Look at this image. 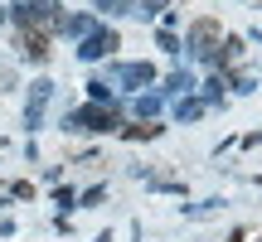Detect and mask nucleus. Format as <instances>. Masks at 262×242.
I'll return each mask as SVG.
<instances>
[{"mask_svg": "<svg viewBox=\"0 0 262 242\" xmlns=\"http://www.w3.org/2000/svg\"><path fill=\"white\" fill-rule=\"evenodd\" d=\"M10 19L25 29H54L58 25V5L54 0H15L10 5Z\"/></svg>", "mask_w": 262, "mask_h": 242, "instance_id": "nucleus-1", "label": "nucleus"}, {"mask_svg": "<svg viewBox=\"0 0 262 242\" xmlns=\"http://www.w3.org/2000/svg\"><path fill=\"white\" fill-rule=\"evenodd\" d=\"M63 131H117V112L107 102H88L63 116Z\"/></svg>", "mask_w": 262, "mask_h": 242, "instance_id": "nucleus-2", "label": "nucleus"}, {"mask_svg": "<svg viewBox=\"0 0 262 242\" xmlns=\"http://www.w3.org/2000/svg\"><path fill=\"white\" fill-rule=\"evenodd\" d=\"M219 44H224V29H219V19H194V25H189V34H185V49H189L194 58H214Z\"/></svg>", "mask_w": 262, "mask_h": 242, "instance_id": "nucleus-3", "label": "nucleus"}, {"mask_svg": "<svg viewBox=\"0 0 262 242\" xmlns=\"http://www.w3.org/2000/svg\"><path fill=\"white\" fill-rule=\"evenodd\" d=\"M49 97H54V83H49V78L29 83V102H25V126H29V131L44 126V107H49Z\"/></svg>", "mask_w": 262, "mask_h": 242, "instance_id": "nucleus-4", "label": "nucleus"}, {"mask_svg": "<svg viewBox=\"0 0 262 242\" xmlns=\"http://www.w3.org/2000/svg\"><path fill=\"white\" fill-rule=\"evenodd\" d=\"M107 78H112L117 87H150V83H156V68H150V63H112Z\"/></svg>", "mask_w": 262, "mask_h": 242, "instance_id": "nucleus-5", "label": "nucleus"}, {"mask_svg": "<svg viewBox=\"0 0 262 242\" xmlns=\"http://www.w3.org/2000/svg\"><path fill=\"white\" fill-rule=\"evenodd\" d=\"M112 49H122V39H117V29H93V34L83 39V49H78V58H88V63H97V58H107Z\"/></svg>", "mask_w": 262, "mask_h": 242, "instance_id": "nucleus-6", "label": "nucleus"}, {"mask_svg": "<svg viewBox=\"0 0 262 242\" xmlns=\"http://www.w3.org/2000/svg\"><path fill=\"white\" fill-rule=\"evenodd\" d=\"M19 58H29V63H44V58H49V34H44V29H25Z\"/></svg>", "mask_w": 262, "mask_h": 242, "instance_id": "nucleus-7", "label": "nucleus"}, {"mask_svg": "<svg viewBox=\"0 0 262 242\" xmlns=\"http://www.w3.org/2000/svg\"><path fill=\"white\" fill-rule=\"evenodd\" d=\"M58 34H73V39H88V34H93V19H88V15H58Z\"/></svg>", "mask_w": 262, "mask_h": 242, "instance_id": "nucleus-8", "label": "nucleus"}, {"mask_svg": "<svg viewBox=\"0 0 262 242\" xmlns=\"http://www.w3.org/2000/svg\"><path fill=\"white\" fill-rule=\"evenodd\" d=\"M238 58H243V39H238V34H228L224 44H219V54H214V63H219V68H233Z\"/></svg>", "mask_w": 262, "mask_h": 242, "instance_id": "nucleus-9", "label": "nucleus"}, {"mask_svg": "<svg viewBox=\"0 0 262 242\" xmlns=\"http://www.w3.org/2000/svg\"><path fill=\"white\" fill-rule=\"evenodd\" d=\"M175 116L180 121H199V116H204V97H180V102H175Z\"/></svg>", "mask_w": 262, "mask_h": 242, "instance_id": "nucleus-10", "label": "nucleus"}, {"mask_svg": "<svg viewBox=\"0 0 262 242\" xmlns=\"http://www.w3.org/2000/svg\"><path fill=\"white\" fill-rule=\"evenodd\" d=\"M189 87H194V78H189L185 68H175V73L165 78V92H180V97H189Z\"/></svg>", "mask_w": 262, "mask_h": 242, "instance_id": "nucleus-11", "label": "nucleus"}, {"mask_svg": "<svg viewBox=\"0 0 262 242\" xmlns=\"http://www.w3.org/2000/svg\"><path fill=\"white\" fill-rule=\"evenodd\" d=\"M93 5L107 15H136V0H93Z\"/></svg>", "mask_w": 262, "mask_h": 242, "instance_id": "nucleus-12", "label": "nucleus"}, {"mask_svg": "<svg viewBox=\"0 0 262 242\" xmlns=\"http://www.w3.org/2000/svg\"><path fill=\"white\" fill-rule=\"evenodd\" d=\"M224 87H228V78H224V73L209 78V83H204V107H209V102H224Z\"/></svg>", "mask_w": 262, "mask_h": 242, "instance_id": "nucleus-13", "label": "nucleus"}, {"mask_svg": "<svg viewBox=\"0 0 262 242\" xmlns=\"http://www.w3.org/2000/svg\"><path fill=\"white\" fill-rule=\"evenodd\" d=\"M88 92H93V102H107V107H112V87H107L102 78H97V83H88Z\"/></svg>", "mask_w": 262, "mask_h": 242, "instance_id": "nucleus-14", "label": "nucleus"}, {"mask_svg": "<svg viewBox=\"0 0 262 242\" xmlns=\"http://www.w3.org/2000/svg\"><path fill=\"white\" fill-rule=\"evenodd\" d=\"M233 92H257V78L253 73H233Z\"/></svg>", "mask_w": 262, "mask_h": 242, "instance_id": "nucleus-15", "label": "nucleus"}, {"mask_svg": "<svg viewBox=\"0 0 262 242\" xmlns=\"http://www.w3.org/2000/svg\"><path fill=\"white\" fill-rule=\"evenodd\" d=\"M156 44H160V49H165V54H180V39H175V34H170V29H160V34H156Z\"/></svg>", "mask_w": 262, "mask_h": 242, "instance_id": "nucleus-16", "label": "nucleus"}, {"mask_svg": "<svg viewBox=\"0 0 262 242\" xmlns=\"http://www.w3.org/2000/svg\"><path fill=\"white\" fill-rule=\"evenodd\" d=\"M136 112H141V121H146V116H156V112H160V97H141V102H136Z\"/></svg>", "mask_w": 262, "mask_h": 242, "instance_id": "nucleus-17", "label": "nucleus"}, {"mask_svg": "<svg viewBox=\"0 0 262 242\" xmlns=\"http://www.w3.org/2000/svg\"><path fill=\"white\" fill-rule=\"evenodd\" d=\"M165 5H170V0H141V10H136V15H156V10L165 15Z\"/></svg>", "mask_w": 262, "mask_h": 242, "instance_id": "nucleus-18", "label": "nucleus"}, {"mask_svg": "<svg viewBox=\"0 0 262 242\" xmlns=\"http://www.w3.org/2000/svg\"><path fill=\"white\" fill-rule=\"evenodd\" d=\"M102 194H107V189H102V184H93V189H88V194H83V208H93V204H97V199H102Z\"/></svg>", "mask_w": 262, "mask_h": 242, "instance_id": "nucleus-19", "label": "nucleus"}, {"mask_svg": "<svg viewBox=\"0 0 262 242\" xmlns=\"http://www.w3.org/2000/svg\"><path fill=\"white\" fill-rule=\"evenodd\" d=\"M0 25H5V10H0Z\"/></svg>", "mask_w": 262, "mask_h": 242, "instance_id": "nucleus-20", "label": "nucleus"}]
</instances>
